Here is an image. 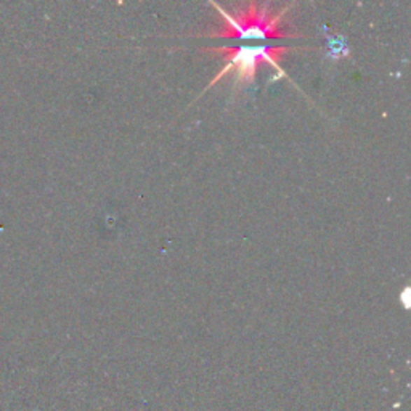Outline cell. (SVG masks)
Wrapping results in <instances>:
<instances>
[{"instance_id":"cell-1","label":"cell","mask_w":411,"mask_h":411,"mask_svg":"<svg viewBox=\"0 0 411 411\" xmlns=\"http://www.w3.org/2000/svg\"><path fill=\"white\" fill-rule=\"evenodd\" d=\"M217 13L225 20L221 29H214L211 32H202L204 37H225V39L235 41H267V39H284L289 37L281 29V21L286 16L288 10L293 4L284 5L278 13H272L270 4H256L249 2L246 7L239 8L235 15H230L221 5L211 2Z\"/></svg>"},{"instance_id":"cell-2","label":"cell","mask_w":411,"mask_h":411,"mask_svg":"<svg viewBox=\"0 0 411 411\" xmlns=\"http://www.w3.org/2000/svg\"><path fill=\"white\" fill-rule=\"evenodd\" d=\"M294 50L293 47H273V46H260V47H207L202 48V52L217 55V57H222L227 60V64L223 69L218 73L216 78H214L209 85L206 89H211L214 84H217L218 81H222L228 73H235V78H237V84L248 87L254 85L256 76H257V68L260 64L267 63V67L275 68L279 76L286 78L284 71L279 68V60H281L284 55Z\"/></svg>"},{"instance_id":"cell-3","label":"cell","mask_w":411,"mask_h":411,"mask_svg":"<svg viewBox=\"0 0 411 411\" xmlns=\"http://www.w3.org/2000/svg\"><path fill=\"white\" fill-rule=\"evenodd\" d=\"M408 293H410V289L407 288V289H405V291H403V294L400 295V300H402V302H405V307H408V305H410V304H408Z\"/></svg>"}]
</instances>
